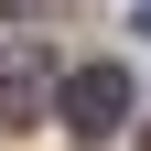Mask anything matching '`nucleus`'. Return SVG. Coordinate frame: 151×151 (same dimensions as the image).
<instances>
[{"mask_svg":"<svg viewBox=\"0 0 151 151\" xmlns=\"http://www.w3.org/2000/svg\"><path fill=\"white\" fill-rule=\"evenodd\" d=\"M119 108H129V76H119V65L65 76V119H76V140H108V129H119Z\"/></svg>","mask_w":151,"mask_h":151,"instance_id":"f257e3e1","label":"nucleus"},{"mask_svg":"<svg viewBox=\"0 0 151 151\" xmlns=\"http://www.w3.org/2000/svg\"><path fill=\"white\" fill-rule=\"evenodd\" d=\"M129 22H140V32H151V0H140V11H129Z\"/></svg>","mask_w":151,"mask_h":151,"instance_id":"20e7f679","label":"nucleus"},{"mask_svg":"<svg viewBox=\"0 0 151 151\" xmlns=\"http://www.w3.org/2000/svg\"><path fill=\"white\" fill-rule=\"evenodd\" d=\"M43 119V76L32 65H0V129H32Z\"/></svg>","mask_w":151,"mask_h":151,"instance_id":"f03ea898","label":"nucleus"},{"mask_svg":"<svg viewBox=\"0 0 151 151\" xmlns=\"http://www.w3.org/2000/svg\"><path fill=\"white\" fill-rule=\"evenodd\" d=\"M0 11H22V22H32V11H43V0H0Z\"/></svg>","mask_w":151,"mask_h":151,"instance_id":"7ed1b4c3","label":"nucleus"}]
</instances>
